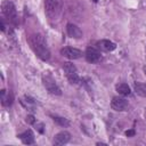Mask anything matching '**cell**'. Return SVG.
I'll return each instance as SVG.
<instances>
[{"label":"cell","mask_w":146,"mask_h":146,"mask_svg":"<svg viewBox=\"0 0 146 146\" xmlns=\"http://www.w3.org/2000/svg\"><path fill=\"white\" fill-rule=\"evenodd\" d=\"M30 46L34 54L42 60H48L50 58V50L48 48L47 41L41 33H34L29 39Z\"/></svg>","instance_id":"1"},{"label":"cell","mask_w":146,"mask_h":146,"mask_svg":"<svg viewBox=\"0 0 146 146\" xmlns=\"http://www.w3.org/2000/svg\"><path fill=\"white\" fill-rule=\"evenodd\" d=\"M63 9V0H44V13L49 19H57Z\"/></svg>","instance_id":"2"},{"label":"cell","mask_w":146,"mask_h":146,"mask_svg":"<svg viewBox=\"0 0 146 146\" xmlns=\"http://www.w3.org/2000/svg\"><path fill=\"white\" fill-rule=\"evenodd\" d=\"M1 13L2 15L8 19V22H10L14 25H17L18 23V18H17V11L16 8L14 6V3L9 0H5L1 3Z\"/></svg>","instance_id":"3"},{"label":"cell","mask_w":146,"mask_h":146,"mask_svg":"<svg viewBox=\"0 0 146 146\" xmlns=\"http://www.w3.org/2000/svg\"><path fill=\"white\" fill-rule=\"evenodd\" d=\"M63 70H64L65 74H66V78H67V80L70 81L71 84H76V83L80 82L78 70H76L74 64H72L70 62H65L64 65H63Z\"/></svg>","instance_id":"4"},{"label":"cell","mask_w":146,"mask_h":146,"mask_svg":"<svg viewBox=\"0 0 146 146\" xmlns=\"http://www.w3.org/2000/svg\"><path fill=\"white\" fill-rule=\"evenodd\" d=\"M42 83L44 86V88L47 89V91L51 95H56V96H60L62 95V90L60 88L57 86L56 81L50 76V75H43L42 76Z\"/></svg>","instance_id":"5"},{"label":"cell","mask_w":146,"mask_h":146,"mask_svg":"<svg viewBox=\"0 0 146 146\" xmlns=\"http://www.w3.org/2000/svg\"><path fill=\"white\" fill-rule=\"evenodd\" d=\"M84 56H86L87 62H89L91 64H96V63H98L102 59L100 50L98 48H95V47H88L86 49Z\"/></svg>","instance_id":"6"},{"label":"cell","mask_w":146,"mask_h":146,"mask_svg":"<svg viewBox=\"0 0 146 146\" xmlns=\"http://www.w3.org/2000/svg\"><path fill=\"white\" fill-rule=\"evenodd\" d=\"M111 107L116 112H124L129 108V103L123 97H113L111 100Z\"/></svg>","instance_id":"7"},{"label":"cell","mask_w":146,"mask_h":146,"mask_svg":"<svg viewBox=\"0 0 146 146\" xmlns=\"http://www.w3.org/2000/svg\"><path fill=\"white\" fill-rule=\"evenodd\" d=\"M60 54L62 56L68 58V59H78L82 57V51L80 49L73 48V47H64L60 49Z\"/></svg>","instance_id":"8"},{"label":"cell","mask_w":146,"mask_h":146,"mask_svg":"<svg viewBox=\"0 0 146 146\" xmlns=\"http://www.w3.org/2000/svg\"><path fill=\"white\" fill-rule=\"evenodd\" d=\"M70 139H71V133L68 131H65L64 130V131H60L57 135H55V137L52 139V144L54 145H57V146L65 145V144H67L70 141Z\"/></svg>","instance_id":"9"},{"label":"cell","mask_w":146,"mask_h":146,"mask_svg":"<svg viewBox=\"0 0 146 146\" xmlns=\"http://www.w3.org/2000/svg\"><path fill=\"white\" fill-rule=\"evenodd\" d=\"M66 32L68 34V36L74 38V39H80L82 38V31L80 30V27L73 23H67L66 25Z\"/></svg>","instance_id":"10"},{"label":"cell","mask_w":146,"mask_h":146,"mask_svg":"<svg viewBox=\"0 0 146 146\" xmlns=\"http://www.w3.org/2000/svg\"><path fill=\"white\" fill-rule=\"evenodd\" d=\"M96 46H97V48H98L99 50L106 51V52L113 51V50L116 48V44H115L114 42H112V41H110V40H105V39L97 41V42H96Z\"/></svg>","instance_id":"11"},{"label":"cell","mask_w":146,"mask_h":146,"mask_svg":"<svg viewBox=\"0 0 146 146\" xmlns=\"http://www.w3.org/2000/svg\"><path fill=\"white\" fill-rule=\"evenodd\" d=\"M0 97H1V104L3 106H11L13 105V102H14V96H13V92L11 91H7L5 89H2L0 91Z\"/></svg>","instance_id":"12"},{"label":"cell","mask_w":146,"mask_h":146,"mask_svg":"<svg viewBox=\"0 0 146 146\" xmlns=\"http://www.w3.org/2000/svg\"><path fill=\"white\" fill-rule=\"evenodd\" d=\"M22 141H23V144H25V145H31V144H33L34 143V135H33V132H32V130H26V131H24L23 133H19L18 136H17Z\"/></svg>","instance_id":"13"},{"label":"cell","mask_w":146,"mask_h":146,"mask_svg":"<svg viewBox=\"0 0 146 146\" xmlns=\"http://www.w3.org/2000/svg\"><path fill=\"white\" fill-rule=\"evenodd\" d=\"M115 89H116V91H117L120 95H122V96H131V95H132L131 89H130V87H129L127 83H119V84H116Z\"/></svg>","instance_id":"14"},{"label":"cell","mask_w":146,"mask_h":146,"mask_svg":"<svg viewBox=\"0 0 146 146\" xmlns=\"http://www.w3.org/2000/svg\"><path fill=\"white\" fill-rule=\"evenodd\" d=\"M135 92L140 97H146V83L143 82H135L133 83Z\"/></svg>","instance_id":"15"},{"label":"cell","mask_w":146,"mask_h":146,"mask_svg":"<svg viewBox=\"0 0 146 146\" xmlns=\"http://www.w3.org/2000/svg\"><path fill=\"white\" fill-rule=\"evenodd\" d=\"M51 117H52L54 122H55V123H57V124H58V125H60V127L66 128V127H68V125L71 124V123H70V121H68L67 119L63 117V116H58V115H51Z\"/></svg>","instance_id":"16"},{"label":"cell","mask_w":146,"mask_h":146,"mask_svg":"<svg viewBox=\"0 0 146 146\" xmlns=\"http://www.w3.org/2000/svg\"><path fill=\"white\" fill-rule=\"evenodd\" d=\"M34 127H35V130L38 131V132H40V133H43V123H41V122H36V123H34Z\"/></svg>","instance_id":"17"},{"label":"cell","mask_w":146,"mask_h":146,"mask_svg":"<svg viewBox=\"0 0 146 146\" xmlns=\"http://www.w3.org/2000/svg\"><path fill=\"white\" fill-rule=\"evenodd\" d=\"M25 121H26L27 123H30V124H34V123H35V119H34V116H33L32 114L27 115L26 119H25Z\"/></svg>","instance_id":"18"},{"label":"cell","mask_w":146,"mask_h":146,"mask_svg":"<svg viewBox=\"0 0 146 146\" xmlns=\"http://www.w3.org/2000/svg\"><path fill=\"white\" fill-rule=\"evenodd\" d=\"M135 130L133 129H131V130H127L125 131V136H128V137H132V136H135Z\"/></svg>","instance_id":"19"},{"label":"cell","mask_w":146,"mask_h":146,"mask_svg":"<svg viewBox=\"0 0 146 146\" xmlns=\"http://www.w3.org/2000/svg\"><path fill=\"white\" fill-rule=\"evenodd\" d=\"M0 27H1V31H2V32H3V31H5V29H6L5 19H3V18H1V19H0Z\"/></svg>","instance_id":"20"},{"label":"cell","mask_w":146,"mask_h":146,"mask_svg":"<svg viewBox=\"0 0 146 146\" xmlns=\"http://www.w3.org/2000/svg\"><path fill=\"white\" fill-rule=\"evenodd\" d=\"M143 71H144V74H145V75H146V65H145V66H144V67H143Z\"/></svg>","instance_id":"21"},{"label":"cell","mask_w":146,"mask_h":146,"mask_svg":"<svg viewBox=\"0 0 146 146\" xmlns=\"http://www.w3.org/2000/svg\"><path fill=\"white\" fill-rule=\"evenodd\" d=\"M92 1H94V2H97V1H98V0H92Z\"/></svg>","instance_id":"22"}]
</instances>
